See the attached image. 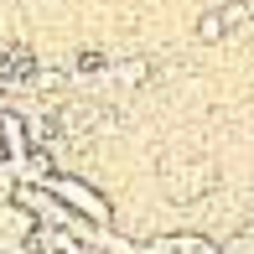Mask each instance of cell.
<instances>
[{
  "label": "cell",
  "instance_id": "1",
  "mask_svg": "<svg viewBox=\"0 0 254 254\" xmlns=\"http://www.w3.org/2000/svg\"><path fill=\"white\" fill-rule=\"evenodd\" d=\"M52 192H57L63 202L83 207V218H94V223H104V218H109V207H104V197H99V192H88L83 182H52Z\"/></svg>",
  "mask_w": 254,
  "mask_h": 254
},
{
  "label": "cell",
  "instance_id": "2",
  "mask_svg": "<svg viewBox=\"0 0 254 254\" xmlns=\"http://www.w3.org/2000/svg\"><path fill=\"white\" fill-rule=\"evenodd\" d=\"M192 31H197V42H202V47H218V42L228 37V21H223V10H202Z\"/></svg>",
  "mask_w": 254,
  "mask_h": 254
},
{
  "label": "cell",
  "instance_id": "3",
  "mask_svg": "<svg viewBox=\"0 0 254 254\" xmlns=\"http://www.w3.org/2000/svg\"><path fill=\"white\" fill-rule=\"evenodd\" d=\"M114 78H120L125 88H140L145 78H151V63H145V57H130V63H114Z\"/></svg>",
  "mask_w": 254,
  "mask_h": 254
}]
</instances>
